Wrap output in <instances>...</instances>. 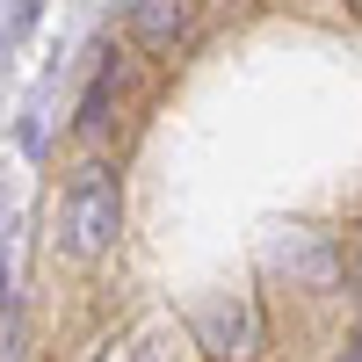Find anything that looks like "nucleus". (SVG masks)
<instances>
[{
    "mask_svg": "<svg viewBox=\"0 0 362 362\" xmlns=\"http://www.w3.org/2000/svg\"><path fill=\"white\" fill-rule=\"evenodd\" d=\"M116 225H124V189H116V167L87 153L66 181H58L51 203V247L66 254L73 268H95L116 247Z\"/></svg>",
    "mask_w": 362,
    "mask_h": 362,
    "instance_id": "f257e3e1",
    "label": "nucleus"
},
{
    "mask_svg": "<svg viewBox=\"0 0 362 362\" xmlns=\"http://www.w3.org/2000/svg\"><path fill=\"white\" fill-rule=\"evenodd\" d=\"M131 80H138V58L131 51H109L95 66V80H87V95H80V116H73V138L80 145H102L116 131V109L131 102Z\"/></svg>",
    "mask_w": 362,
    "mask_h": 362,
    "instance_id": "f03ea898",
    "label": "nucleus"
},
{
    "mask_svg": "<svg viewBox=\"0 0 362 362\" xmlns=\"http://www.w3.org/2000/svg\"><path fill=\"white\" fill-rule=\"evenodd\" d=\"M203 0H131V51L138 58H174L196 37Z\"/></svg>",
    "mask_w": 362,
    "mask_h": 362,
    "instance_id": "7ed1b4c3",
    "label": "nucleus"
},
{
    "mask_svg": "<svg viewBox=\"0 0 362 362\" xmlns=\"http://www.w3.org/2000/svg\"><path fill=\"white\" fill-rule=\"evenodd\" d=\"M95 362H189V341L167 334V326H131V334H116Z\"/></svg>",
    "mask_w": 362,
    "mask_h": 362,
    "instance_id": "20e7f679",
    "label": "nucleus"
},
{
    "mask_svg": "<svg viewBox=\"0 0 362 362\" xmlns=\"http://www.w3.org/2000/svg\"><path fill=\"white\" fill-rule=\"evenodd\" d=\"M341 276H348V290L362 297V232H355L348 247H341Z\"/></svg>",
    "mask_w": 362,
    "mask_h": 362,
    "instance_id": "39448f33",
    "label": "nucleus"
},
{
    "mask_svg": "<svg viewBox=\"0 0 362 362\" xmlns=\"http://www.w3.org/2000/svg\"><path fill=\"white\" fill-rule=\"evenodd\" d=\"M0 290H8V261H0Z\"/></svg>",
    "mask_w": 362,
    "mask_h": 362,
    "instance_id": "423d86ee",
    "label": "nucleus"
}]
</instances>
